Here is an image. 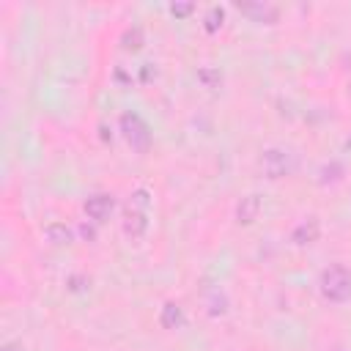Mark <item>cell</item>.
<instances>
[{
	"label": "cell",
	"instance_id": "8992f818",
	"mask_svg": "<svg viewBox=\"0 0 351 351\" xmlns=\"http://www.w3.org/2000/svg\"><path fill=\"white\" fill-rule=\"evenodd\" d=\"M258 206H261V203H258V197H255V195H250V197L239 206V219H241V222H252V219H255V214H258Z\"/></svg>",
	"mask_w": 351,
	"mask_h": 351
},
{
	"label": "cell",
	"instance_id": "7a4b0ae2",
	"mask_svg": "<svg viewBox=\"0 0 351 351\" xmlns=\"http://www.w3.org/2000/svg\"><path fill=\"white\" fill-rule=\"evenodd\" d=\"M121 129H123V134H126L129 145H134V148H140V151H143V148L148 145V140H151L148 126L143 123V118H140V115L126 112V115L121 118Z\"/></svg>",
	"mask_w": 351,
	"mask_h": 351
},
{
	"label": "cell",
	"instance_id": "3957f363",
	"mask_svg": "<svg viewBox=\"0 0 351 351\" xmlns=\"http://www.w3.org/2000/svg\"><path fill=\"white\" fill-rule=\"evenodd\" d=\"M112 208H115V200L110 197V195H90L88 200H85V214L93 219V222H104L110 214H112Z\"/></svg>",
	"mask_w": 351,
	"mask_h": 351
},
{
	"label": "cell",
	"instance_id": "277c9868",
	"mask_svg": "<svg viewBox=\"0 0 351 351\" xmlns=\"http://www.w3.org/2000/svg\"><path fill=\"white\" fill-rule=\"evenodd\" d=\"M159 321H162V326L176 329L178 324H184V313H181V307H178V304H165V310H162Z\"/></svg>",
	"mask_w": 351,
	"mask_h": 351
},
{
	"label": "cell",
	"instance_id": "5b68a950",
	"mask_svg": "<svg viewBox=\"0 0 351 351\" xmlns=\"http://www.w3.org/2000/svg\"><path fill=\"white\" fill-rule=\"evenodd\" d=\"M123 230L129 236H140L145 230V214H137V211H129L126 214V222H123Z\"/></svg>",
	"mask_w": 351,
	"mask_h": 351
},
{
	"label": "cell",
	"instance_id": "6da1fadb",
	"mask_svg": "<svg viewBox=\"0 0 351 351\" xmlns=\"http://www.w3.org/2000/svg\"><path fill=\"white\" fill-rule=\"evenodd\" d=\"M321 291L332 302H346L351 296V271L346 266H332L321 274Z\"/></svg>",
	"mask_w": 351,
	"mask_h": 351
}]
</instances>
